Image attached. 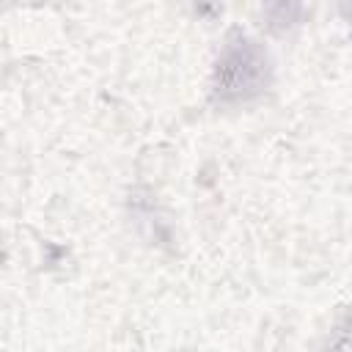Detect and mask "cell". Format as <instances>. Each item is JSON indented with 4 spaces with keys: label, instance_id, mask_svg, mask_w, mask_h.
Listing matches in <instances>:
<instances>
[{
    "label": "cell",
    "instance_id": "cell-1",
    "mask_svg": "<svg viewBox=\"0 0 352 352\" xmlns=\"http://www.w3.org/2000/svg\"><path fill=\"white\" fill-rule=\"evenodd\" d=\"M267 55L250 41L239 38L226 47L217 63V94L223 99H248L267 85Z\"/></svg>",
    "mask_w": 352,
    "mask_h": 352
}]
</instances>
